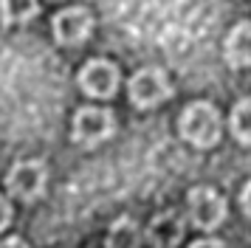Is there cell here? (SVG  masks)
<instances>
[{
    "mask_svg": "<svg viewBox=\"0 0 251 248\" xmlns=\"http://www.w3.org/2000/svg\"><path fill=\"white\" fill-rule=\"evenodd\" d=\"M37 0H0V17L6 25H17V23H28L37 14Z\"/></svg>",
    "mask_w": 251,
    "mask_h": 248,
    "instance_id": "7c38bea8",
    "label": "cell"
},
{
    "mask_svg": "<svg viewBox=\"0 0 251 248\" xmlns=\"http://www.w3.org/2000/svg\"><path fill=\"white\" fill-rule=\"evenodd\" d=\"M189 214L198 228L215 231L226 220V200L217 195L212 186H195L189 192Z\"/></svg>",
    "mask_w": 251,
    "mask_h": 248,
    "instance_id": "5b68a950",
    "label": "cell"
},
{
    "mask_svg": "<svg viewBox=\"0 0 251 248\" xmlns=\"http://www.w3.org/2000/svg\"><path fill=\"white\" fill-rule=\"evenodd\" d=\"M79 88L93 99H110L119 90V68L107 59H91L79 71Z\"/></svg>",
    "mask_w": 251,
    "mask_h": 248,
    "instance_id": "8992f818",
    "label": "cell"
},
{
    "mask_svg": "<svg viewBox=\"0 0 251 248\" xmlns=\"http://www.w3.org/2000/svg\"><path fill=\"white\" fill-rule=\"evenodd\" d=\"M116 130V119L110 110L102 107H82L74 116V141L82 147H96L110 138Z\"/></svg>",
    "mask_w": 251,
    "mask_h": 248,
    "instance_id": "277c9868",
    "label": "cell"
},
{
    "mask_svg": "<svg viewBox=\"0 0 251 248\" xmlns=\"http://www.w3.org/2000/svg\"><path fill=\"white\" fill-rule=\"evenodd\" d=\"M48 183V169L43 161H20L6 175V189L20 200H37Z\"/></svg>",
    "mask_w": 251,
    "mask_h": 248,
    "instance_id": "3957f363",
    "label": "cell"
},
{
    "mask_svg": "<svg viewBox=\"0 0 251 248\" xmlns=\"http://www.w3.org/2000/svg\"><path fill=\"white\" fill-rule=\"evenodd\" d=\"M9 223H12V206H9V200L0 195V231H3Z\"/></svg>",
    "mask_w": 251,
    "mask_h": 248,
    "instance_id": "4fadbf2b",
    "label": "cell"
},
{
    "mask_svg": "<svg viewBox=\"0 0 251 248\" xmlns=\"http://www.w3.org/2000/svg\"><path fill=\"white\" fill-rule=\"evenodd\" d=\"M228 127H231V135L240 144H251V99H240L231 107Z\"/></svg>",
    "mask_w": 251,
    "mask_h": 248,
    "instance_id": "8fae6325",
    "label": "cell"
},
{
    "mask_svg": "<svg viewBox=\"0 0 251 248\" xmlns=\"http://www.w3.org/2000/svg\"><path fill=\"white\" fill-rule=\"evenodd\" d=\"M147 237L155 248H175L183 237V220L175 212L158 214V217H152V223L147 228Z\"/></svg>",
    "mask_w": 251,
    "mask_h": 248,
    "instance_id": "ba28073f",
    "label": "cell"
},
{
    "mask_svg": "<svg viewBox=\"0 0 251 248\" xmlns=\"http://www.w3.org/2000/svg\"><path fill=\"white\" fill-rule=\"evenodd\" d=\"M170 82H167V74L161 68H141L138 74H133L130 79V101L147 110V107H158L161 101L170 99Z\"/></svg>",
    "mask_w": 251,
    "mask_h": 248,
    "instance_id": "7a4b0ae2",
    "label": "cell"
},
{
    "mask_svg": "<svg viewBox=\"0 0 251 248\" xmlns=\"http://www.w3.org/2000/svg\"><path fill=\"white\" fill-rule=\"evenodd\" d=\"M0 248H28V246H25L20 237H12V240H3V243H0Z\"/></svg>",
    "mask_w": 251,
    "mask_h": 248,
    "instance_id": "9a60e30c",
    "label": "cell"
},
{
    "mask_svg": "<svg viewBox=\"0 0 251 248\" xmlns=\"http://www.w3.org/2000/svg\"><path fill=\"white\" fill-rule=\"evenodd\" d=\"M54 37H57V43L62 45H79L85 43L93 31V17L88 9H82V6H71V9H62L54 17Z\"/></svg>",
    "mask_w": 251,
    "mask_h": 248,
    "instance_id": "52a82bcc",
    "label": "cell"
},
{
    "mask_svg": "<svg viewBox=\"0 0 251 248\" xmlns=\"http://www.w3.org/2000/svg\"><path fill=\"white\" fill-rule=\"evenodd\" d=\"M240 206H243V212L246 217H251V180L243 186V195H240Z\"/></svg>",
    "mask_w": 251,
    "mask_h": 248,
    "instance_id": "5bb4252c",
    "label": "cell"
},
{
    "mask_svg": "<svg viewBox=\"0 0 251 248\" xmlns=\"http://www.w3.org/2000/svg\"><path fill=\"white\" fill-rule=\"evenodd\" d=\"M226 59L231 68H251V23H237L228 31Z\"/></svg>",
    "mask_w": 251,
    "mask_h": 248,
    "instance_id": "9c48e42d",
    "label": "cell"
},
{
    "mask_svg": "<svg viewBox=\"0 0 251 248\" xmlns=\"http://www.w3.org/2000/svg\"><path fill=\"white\" fill-rule=\"evenodd\" d=\"M107 248H138L141 246V228L133 217H119L107 231Z\"/></svg>",
    "mask_w": 251,
    "mask_h": 248,
    "instance_id": "30bf717a",
    "label": "cell"
},
{
    "mask_svg": "<svg viewBox=\"0 0 251 248\" xmlns=\"http://www.w3.org/2000/svg\"><path fill=\"white\" fill-rule=\"evenodd\" d=\"M178 130L189 144L209 149L220 141V113L209 101H192L186 104L178 119Z\"/></svg>",
    "mask_w": 251,
    "mask_h": 248,
    "instance_id": "6da1fadb",
    "label": "cell"
},
{
    "mask_svg": "<svg viewBox=\"0 0 251 248\" xmlns=\"http://www.w3.org/2000/svg\"><path fill=\"white\" fill-rule=\"evenodd\" d=\"M189 248H223L217 240H198L195 246H189Z\"/></svg>",
    "mask_w": 251,
    "mask_h": 248,
    "instance_id": "2e32d148",
    "label": "cell"
}]
</instances>
